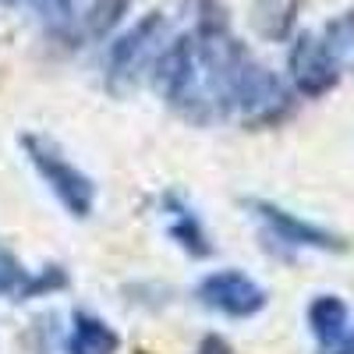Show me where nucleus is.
Returning <instances> with one entry per match:
<instances>
[{"instance_id": "f257e3e1", "label": "nucleus", "mask_w": 354, "mask_h": 354, "mask_svg": "<svg viewBox=\"0 0 354 354\" xmlns=\"http://www.w3.org/2000/svg\"><path fill=\"white\" fill-rule=\"evenodd\" d=\"M153 85L177 117H185L192 124H216V110L209 100V85H205V68H202L195 32H185L167 43V50L160 53L153 68Z\"/></svg>"}, {"instance_id": "f03ea898", "label": "nucleus", "mask_w": 354, "mask_h": 354, "mask_svg": "<svg viewBox=\"0 0 354 354\" xmlns=\"http://www.w3.org/2000/svg\"><path fill=\"white\" fill-rule=\"evenodd\" d=\"M170 43V25L160 11L142 15L131 28H124L110 46L103 61V82L113 96H128L138 82L149 75L160 61V53Z\"/></svg>"}, {"instance_id": "7ed1b4c3", "label": "nucleus", "mask_w": 354, "mask_h": 354, "mask_svg": "<svg viewBox=\"0 0 354 354\" xmlns=\"http://www.w3.org/2000/svg\"><path fill=\"white\" fill-rule=\"evenodd\" d=\"M18 145L25 160L32 163V170L39 174V181L50 188V195L61 202V209L71 220H88L96 213V181L82 167H75L53 138L25 131L18 135Z\"/></svg>"}, {"instance_id": "20e7f679", "label": "nucleus", "mask_w": 354, "mask_h": 354, "mask_svg": "<svg viewBox=\"0 0 354 354\" xmlns=\"http://www.w3.org/2000/svg\"><path fill=\"white\" fill-rule=\"evenodd\" d=\"M287 75H290V85L298 96L322 100L340 85L344 64L337 61V53L326 43V36L301 32V36H294V43L287 50Z\"/></svg>"}, {"instance_id": "39448f33", "label": "nucleus", "mask_w": 354, "mask_h": 354, "mask_svg": "<svg viewBox=\"0 0 354 354\" xmlns=\"http://www.w3.org/2000/svg\"><path fill=\"white\" fill-rule=\"evenodd\" d=\"M195 298H198L202 308H209L223 319H255L259 312H266V305H270L266 287L241 270L205 273L195 287Z\"/></svg>"}, {"instance_id": "423d86ee", "label": "nucleus", "mask_w": 354, "mask_h": 354, "mask_svg": "<svg viewBox=\"0 0 354 354\" xmlns=\"http://www.w3.org/2000/svg\"><path fill=\"white\" fill-rule=\"evenodd\" d=\"M245 209L270 230V238H277L280 245H290V248H312V252H347V241L340 234L319 227L312 220H301L298 213L283 209V205L270 202V198H245Z\"/></svg>"}, {"instance_id": "0eeeda50", "label": "nucleus", "mask_w": 354, "mask_h": 354, "mask_svg": "<svg viewBox=\"0 0 354 354\" xmlns=\"http://www.w3.org/2000/svg\"><path fill=\"white\" fill-rule=\"evenodd\" d=\"M71 277L64 266H43V270H25V262L0 245V298L8 301H32V298H50L57 290H68Z\"/></svg>"}, {"instance_id": "6e6552de", "label": "nucleus", "mask_w": 354, "mask_h": 354, "mask_svg": "<svg viewBox=\"0 0 354 354\" xmlns=\"http://www.w3.org/2000/svg\"><path fill=\"white\" fill-rule=\"evenodd\" d=\"M163 213H167V234H170V241L181 248L185 255H192V259H209L213 255L209 234H205L198 213L192 209L181 195H174V192L163 195Z\"/></svg>"}, {"instance_id": "1a4fd4ad", "label": "nucleus", "mask_w": 354, "mask_h": 354, "mask_svg": "<svg viewBox=\"0 0 354 354\" xmlns=\"http://www.w3.org/2000/svg\"><path fill=\"white\" fill-rule=\"evenodd\" d=\"M121 351V333L96 312H75L71 330L64 340V354H117Z\"/></svg>"}, {"instance_id": "9d476101", "label": "nucleus", "mask_w": 354, "mask_h": 354, "mask_svg": "<svg viewBox=\"0 0 354 354\" xmlns=\"http://www.w3.org/2000/svg\"><path fill=\"white\" fill-rule=\"evenodd\" d=\"M305 319H308V330H312L315 344H319L322 351H333V347L347 337V319H351V312H347V305L337 298V294H319V298L308 301Z\"/></svg>"}, {"instance_id": "9b49d317", "label": "nucleus", "mask_w": 354, "mask_h": 354, "mask_svg": "<svg viewBox=\"0 0 354 354\" xmlns=\"http://www.w3.org/2000/svg\"><path fill=\"white\" fill-rule=\"evenodd\" d=\"M248 15L262 39L283 43V39H290L294 25H298L301 0H248Z\"/></svg>"}, {"instance_id": "f8f14e48", "label": "nucleus", "mask_w": 354, "mask_h": 354, "mask_svg": "<svg viewBox=\"0 0 354 354\" xmlns=\"http://www.w3.org/2000/svg\"><path fill=\"white\" fill-rule=\"evenodd\" d=\"M128 8H131V0H93L88 11L82 15V32L88 39H106L113 28L121 25Z\"/></svg>"}, {"instance_id": "ddd939ff", "label": "nucleus", "mask_w": 354, "mask_h": 354, "mask_svg": "<svg viewBox=\"0 0 354 354\" xmlns=\"http://www.w3.org/2000/svg\"><path fill=\"white\" fill-rule=\"evenodd\" d=\"M322 36H326V43L333 46L337 61H340L344 68L354 71V11L333 18V21L326 25V32H322Z\"/></svg>"}, {"instance_id": "4468645a", "label": "nucleus", "mask_w": 354, "mask_h": 354, "mask_svg": "<svg viewBox=\"0 0 354 354\" xmlns=\"http://www.w3.org/2000/svg\"><path fill=\"white\" fill-rule=\"evenodd\" d=\"M39 11H43V21L50 32H71L78 25L75 0H39Z\"/></svg>"}, {"instance_id": "2eb2a0df", "label": "nucleus", "mask_w": 354, "mask_h": 354, "mask_svg": "<svg viewBox=\"0 0 354 354\" xmlns=\"http://www.w3.org/2000/svg\"><path fill=\"white\" fill-rule=\"evenodd\" d=\"M195 354H234L230 340L220 337V333H205L198 344H195Z\"/></svg>"}, {"instance_id": "dca6fc26", "label": "nucleus", "mask_w": 354, "mask_h": 354, "mask_svg": "<svg viewBox=\"0 0 354 354\" xmlns=\"http://www.w3.org/2000/svg\"><path fill=\"white\" fill-rule=\"evenodd\" d=\"M330 354H354V330H347V337H344V340H340Z\"/></svg>"}, {"instance_id": "f3484780", "label": "nucleus", "mask_w": 354, "mask_h": 354, "mask_svg": "<svg viewBox=\"0 0 354 354\" xmlns=\"http://www.w3.org/2000/svg\"><path fill=\"white\" fill-rule=\"evenodd\" d=\"M0 4H8V8H18V4H28V0H0Z\"/></svg>"}]
</instances>
